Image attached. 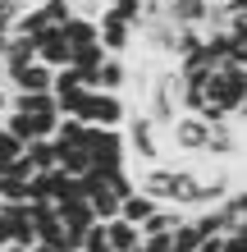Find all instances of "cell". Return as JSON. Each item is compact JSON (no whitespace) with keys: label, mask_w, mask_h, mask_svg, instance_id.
<instances>
[{"label":"cell","mask_w":247,"mask_h":252,"mask_svg":"<svg viewBox=\"0 0 247 252\" xmlns=\"http://www.w3.org/2000/svg\"><path fill=\"white\" fill-rule=\"evenodd\" d=\"M142 115H147L156 128H169L183 115V78H179V69H174V64H161V69H156L147 96H142Z\"/></svg>","instance_id":"cell-1"},{"label":"cell","mask_w":247,"mask_h":252,"mask_svg":"<svg viewBox=\"0 0 247 252\" xmlns=\"http://www.w3.org/2000/svg\"><path fill=\"white\" fill-rule=\"evenodd\" d=\"M82 152L92 156V170H101V174H110V170H124V165H128L124 128H87Z\"/></svg>","instance_id":"cell-2"},{"label":"cell","mask_w":247,"mask_h":252,"mask_svg":"<svg viewBox=\"0 0 247 252\" xmlns=\"http://www.w3.org/2000/svg\"><path fill=\"white\" fill-rule=\"evenodd\" d=\"M201 87H206V101H211V106H220L224 115H234L243 106V96H247V69H238V64L211 69Z\"/></svg>","instance_id":"cell-3"},{"label":"cell","mask_w":247,"mask_h":252,"mask_svg":"<svg viewBox=\"0 0 247 252\" xmlns=\"http://www.w3.org/2000/svg\"><path fill=\"white\" fill-rule=\"evenodd\" d=\"M78 120L87 128H124L128 124V101L114 96V92H87Z\"/></svg>","instance_id":"cell-4"},{"label":"cell","mask_w":247,"mask_h":252,"mask_svg":"<svg viewBox=\"0 0 247 252\" xmlns=\"http://www.w3.org/2000/svg\"><path fill=\"white\" fill-rule=\"evenodd\" d=\"M124 142H128V152H133L142 165H161V128H156L147 115H128V124H124Z\"/></svg>","instance_id":"cell-5"},{"label":"cell","mask_w":247,"mask_h":252,"mask_svg":"<svg viewBox=\"0 0 247 252\" xmlns=\"http://www.w3.org/2000/svg\"><path fill=\"white\" fill-rule=\"evenodd\" d=\"M169 142L179 156H206L211 147V124L201 120V115H179V120L169 124Z\"/></svg>","instance_id":"cell-6"},{"label":"cell","mask_w":247,"mask_h":252,"mask_svg":"<svg viewBox=\"0 0 247 252\" xmlns=\"http://www.w3.org/2000/svg\"><path fill=\"white\" fill-rule=\"evenodd\" d=\"M96 37H101V46H106V55H119V60H128L133 46H137V32H133L128 23L110 19L106 9H101V19H96Z\"/></svg>","instance_id":"cell-7"},{"label":"cell","mask_w":247,"mask_h":252,"mask_svg":"<svg viewBox=\"0 0 247 252\" xmlns=\"http://www.w3.org/2000/svg\"><path fill=\"white\" fill-rule=\"evenodd\" d=\"M32 46H37V64H46V69H55V73L74 64V46L64 41L60 28H46V32H37V37H32Z\"/></svg>","instance_id":"cell-8"},{"label":"cell","mask_w":247,"mask_h":252,"mask_svg":"<svg viewBox=\"0 0 247 252\" xmlns=\"http://www.w3.org/2000/svg\"><path fill=\"white\" fill-rule=\"evenodd\" d=\"M27 64H37V46H32V37H19V32H14V37H9V46H5V60H0L5 83H14Z\"/></svg>","instance_id":"cell-9"},{"label":"cell","mask_w":247,"mask_h":252,"mask_svg":"<svg viewBox=\"0 0 247 252\" xmlns=\"http://www.w3.org/2000/svg\"><path fill=\"white\" fill-rule=\"evenodd\" d=\"M211 0H165V23L174 28H206Z\"/></svg>","instance_id":"cell-10"},{"label":"cell","mask_w":247,"mask_h":252,"mask_svg":"<svg viewBox=\"0 0 247 252\" xmlns=\"http://www.w3.org/2000/svg\"><path fill=\"white\" fill-rule=\"evenodd\" d=\"M9 92H23V96H41V92H55V69L46 64H27L19 78L9 83Z\"/></svg>","instance_id":"cell-11"},{"label":"cell","mask_w":247,"mask_h":252,"mask_svg":"<svg viewBox=\"0 0 247 252\" xmlns=\"http://www.w3.org/2000/svg\"><path fill=\"white\" fill-rule=\"evenodd\" d=\"M128 87V60H119V55H106V64L96 69V78H92V92H114L119 96Z\"/></svg>","instance_id":"cell-12"},{"label":"cell","mask_w":247,"mask_h":252,"mask_svg":"<svg viewBox=\"0 0 247 252\" xmlns=\"http://www.w3.org/2000/svg\"><path fill=\"white\" fill-rule=\"evenodd\" d=\"M106 239H110V252H137L142 248V229L114 216V220H106Z\"/></svg>","instance_id":"cell-13"},{"label":"cell","mask_w":247,"mask_h":252,"mask_svg":"<svg viewBox=\"0 0 247 252\" xmlns=\"http://www.w3.org/2000/svg\"><path fill=\"white\" fill-rule=\"evenodd\" d=\"M101 64H106V46H101V41H92V46H78V51H74V69L82 73V87H92V78H96Z\"/></svg>","instance_id":"cell-14"},{"label":"cell","mask_w":247,"mask_h":252,"mask_svg":"<svg viewBox=\"0 0 247 252\" xmlns=\"http://www.w3.org/2000/svg\"><path fill=\"white\" fill-rule=\"evenodd\" d=\"M151 216H156V202L147 197V192H133V197L119 202V220H128V225H137V229L147 225Z\"/></svg>","instance_id":"cell-15"},{"label":"cell","mask_w":247,"mask_h":252,"mask_svg":"<svg viewBox=\"0 0 247 252\" xmlns=\"http://www.w3.org/2000/svg\"><path fill=\"white\" fill-rule=\"evenodd\" d=\"M23 160L32 165V174L60 170V156H55V142H27V147H23Z\"/></svg>","instance_id":"cell-16"},{"label":"cell","mask_w":247,"mask_h":252,"mask_svg":"<svg viewBox=\"0 0 247 252\" xmlns=\"http://www.w3.org/2000/svg\"><path fill=\"white\" fill-rule=\"evenodd\" d=\"M55 156H60V174H69V179L92 174V156H87L82 147H55Z\"/></svg>","instance_id":"cell-17"},{"label":"cell","mask_w":247,"mask_h":252,"mask_svg":"<svg viewBox=\"0 0 247 252\" xmlns=\"http://www.w3.org/2000/svg\"><path fill=\"white\" fill-rule=\"evenodd\" d=\"M183 220H188V216L179 211V206H156V216L142 225V239H151V234H174Z\"/></svg>","instance_id":"cell-18"},{"label":"cell","mask_w":247,"mask_h":252,"mask_svg":"<svg viewBox=\"0 0 247 252\" xmlns=\"http://www.w3.org/2000/svg\"><path fill=\"white\" fill-rule=\"evenodd\" d=\"M60 32H64V41H69L74 51H78V46H92V41H101V37H96V19H82V14H74V19H69Z\"/></svg>","instance_id":"cell-19"},{"label":"cell","mask_w":247,"mask_h":252,"mask_svg":"<svg viewBox=\"0 0 247 252\" xmlns=\"http://www.w3.org/2000/svg\"><path fill=\"white\" fill-rule=\"evenodd\" d=\"M142 5H147V0H114V5H106V14L119 19V23H128L133 32H142Z\"/></svg>","instance_id":"cell-20"},{"label":"cell","mask_w":247,"mask_h":252,"mask_svg":"<svg viewBox=\"0 0 247 252\" xmlns=\"http://www.w3.org/2000/svg\"><path fill=\"white\" fill-rule=\"evenodd\" d=\"M0 128H9L14 138L23 142V147H27V142H37V120H32V115H19V110H9L5 120H0Z\"/></svg>","instance_id":"cell-21"},{"label":"cell","mask_w":247,"mask_h":252,"mask_svg":"<svg viewBox=\"0 0 247 252\" xmlns=\"http://www.w3.org/2000/svg\"><path fill=\"white\" fill-rule=\"evenodd\" d=\"M192 225H197L201 239H211V234H229V220H224L220 206H211V211H197V216H192Z\"/></svg>","instance_id":"cell-22"},{"label":"cell","mask_w":247,"mask_h":252,"mask_svg":"<svg viewBox=\"0 0 247 252\" xmlns=\"http://www.w3.org/2000/svg\"><path fill=\"white\" fill-rule=\"evenodd\" d=\"M229 64L247 69V23H229Z\"/></svg>","instance_id":"cell-23"},{"label":"cell","mask_w":247,"mask_h":252,"mask_svg":"<svg viewBox=\"0 0 247 252\" xmlns=\"http://www.w3.org/2000/svg\"><path fill=\"white\" fill-rule=\"evenodd\" d=\"M82 142H87V124H82V120H64V115H60L55 147H82Z\"/></svg>","instance_id":"cell-24"},{"label":"cell","mask_w":247,"mask_h":252,"mask_svg":"<svg viewBox=\"0 0 247 252\" xmlns=\"http://www.w3.org/2000/svg\"><path fill=\"white\" fill-rule=\"evenodd\" d=\"M23 14H27V0H0V37H14Z\"/></svg>","instance_id":"cell-25"},{"label":"cell","mask_w":247,"mask_h":252,"mask_svg":"<svg viewBox=\"0 0 247 252\" xmlns=\"http://www.w3.org/2000/svg\"><path fill=\"white\" fill-rule=\"evenodd\" d=\"M82 252H110V239H106V225H92L82 234Z\"/></svg>","instance_id":"cell-26"},{"label":"cell","mask_w":247,"mask_h":252,"mask_svg":"<svg viewBox=\"0 0 247 252\" xmlns=\"http://www.w3.org/2000/svg\"><path fill=\"white\" fill-rule=\"evenodd\" d=\"M229 9V23H247V0H224Z\"/></svg>","instance_id":"cell-27"},{"label":"cell","mask_w":247,"mask_h":252,"mask_svg":"<svg viewBox=\"0 0 247 252\" xmlns=\"http://www.w3.org/2000/svg\"><path fill=\"white\" fill-rule=\"evenodd\" d=\"M224 252H247V234H224Z\"/></svg>","instance_id":"cell-28"},{"label":"cell","mask_w":247,"mask_h":252,"mask_svg":"<svg viewBox=\"0 0 247 252\" xmlns=\"http://www.w3.org/2000/svg\"><path fill=\"white\" fill-rule=\"evenodd\" d=\"M197 252H224V234H211V239H201Z\"/></svg>","instance_id":"cell-29"},{"label":"cell","mask_w":247,"mask_h":252,"mask_svg":"<svg viewBox=\"0 0 247 252\" xmlns=\"http://www.w3.org/2000/svg\"><path fill=\"white\" fill-rule=\"evenodd\" d=\"M5 248H14V243H9V225L0 220V252H5Z\"/></svg>","instance_id":"cell-30"},{"label":"cell","mask_w":247,"mask_h":252,"mask_svg":"<svg viewBox=\"0 0 247 252\" xmlns=\"http://www.w3.org/2000/svg\"><path fill=\"white\" fill-rule=\"evenodd\" d=\"M234 124H247V96H243V106L234 110Z\"/></svg>","instance_id":"cell-31"},{"label":"cell","mask_w":247,"mask_h":252,"mask_svg":"<svg viewBox=\"0 0 247 252\" xmlns=\"http://www.w3.org/2000/svg\"><path fill=\"white\" fill-rule=\"evenodd\" d=\"M106 5H114V0H101V9H106Z\"/></svg>","instance_id":"cell-32"},{"label":"cell","mask_w":247,"mask_h":252,"mask_svg":"<svg viewBox=\"0 0 247 252\" xmlns=\"http://www.w3.org/2000/svg\"><path fill=\"white\" fill-rule=\"evenodd\" d=\"M5 252H23V248H5Z\"/></svg>","instance_id":"cell-33"},{"label":"cell","mask_w":247,"mask_h":252,"mask_svg":"<svg viewBox=\"0 0 247 252\" xmlns=\"http://www.w3.org/2000/svg\"><path fill=\"white\" fill-rule=\"evenodd\" d=\"M69 252H82V248H69Z\"/></svg>","instance_id":"cell-34"},{"label":"cell","mask_w":247,"mask_h":252,"mask_svg":"<svg viewBox=\"0 0 247 252\" xmlns=\"http://www.w3.org/2000/svg\"><path fill=\"white\" fill-rule=\"evenodd\" d=\"M215 5H224V0H215Z\"/></svg>","instance_id":"cell-35"},{"label":"cell","mask_w":247,"mask_h":252,"mask_svg":"<svg viewBox=\"0 0 247 252\" xmlns=\"http://www.w3.org/2000/svg\"><path fill=\"white\" fill-rule=\"evenodd\" d=\"M137 252H142V248H137Z\"/></svg>","instance_id":"cell-36"}]
</instances>
